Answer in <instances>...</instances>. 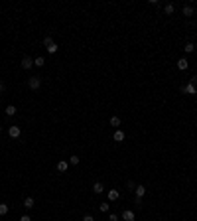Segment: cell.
<instances>
[{"label":"cell","mask_w":197,"mask_h":221,"mask_svg":"<svg viewBox=\"0 0 197 221\" xmlns=\"http://www.w3.org/2000/svg\"><path fill=\"white\" fill-rule=\"evenodd\" d=\"M28 87H30L32 91H37L41 87V77H40V75H33V77H30V79H28Z\"/></svg>","instance_id":"obj_1"},{"label":"cell","mask_w":197,"mask_h":221,"mask_svg":"<svg viewBox=\"0 0 197 221\" xmlns=\"http://www.w3.org/2000/svg\"><path fill=\"white\" fill-rule=\"evenodd\" d=\"M20 65H22V69H32L33 67V59H32L30 55H26V57H22Z\"/></svg>","instance_id":"obj_2"},{"label":"cell","mask_w":197,"mask_h":221,"mask_svg":"<svg viewBox=\"0 0 197 221\" xmlns=\"http://www.w3.org/2000/svg\"><path fill=\"white\" fill-rule=\"evenodd\" d=\"M8 134H10V138H20V134H22V130H20V127H10L8 128Z\"/></svg>","instance_id":"obj_3"},{"label":"cell","mask_w":197,"mask_h":221,"mask_svg":"<svg viewBox=\"0 0 197 221\" xmlns=\"http://www.w3.org/2000/svg\"><path fill=\"white\" fill-rule=\"evenodd\" d=\"M120 217H122V221H134V211L132 209H124Z\"/></svg>","instance_id":"obj_4"},{"label":"cell","mask_w":197,"mask_h":221,"mask_svg":"<svg viewBox=\"0 0 197 221\" xmlns=\"http://www.w3.org/2000/svg\"><path fill=\"white\" fill-rule=\"evenodd\" d=\"M187 65H189V61H187L185 57H179V59H178V69H179V71H185Z\"/></svg>","instance_id":"obj_5"},{"label":"cell","mask_w":197,"mask_h":221,"mask_svg":"<svg viewBox=\"0 0 197 221\" xmlns=\"http://www.w3.org/2000/svg\"><path fill=\"white\" fill-rule=\"evenodd\" d=\"M181 91H183L185 95H197V91L193 89V85H191V83H187V85H183V87H181Z\"/></svg>","instance_id":"obj_6"},{"label":"cell","mask_w":197,"mask_h":221,"mask_svg":"<svg viewBox=\"0 0 197 221\" xmlns=\"http://www.w3.org/2000/svg\"><path fill=\"white\" fill-rule=\"evenodd\" d=\"M181 12H183V16H185V18H191V16H193V6H189V4H185Z\"/></svg>","instance_id":"obj_7"},{"label":"cell","mask_w":197,"mask_h":221,"mask_svg":"<svg viewBox=\"0 0 197 221\" xmlns=\"http://www.w3.org/2000/svg\"><path fill=\"white\" fill-rule=\"evenodd\" d=\"M93 191H95L97 195H100V194L104 191V186L100 184V182H95V184H93Z\"/></svg>","instance_id":"obj_8"},{"label":"cell","mask_w":197,"mask_h":221,"mask_svg":"<svg viewBox=\"0 0 197 221\" xmlns=\"http://www.w3.org/2000/svg\"><path fill=\"white\" fill-rule=\"evenodd\" d=\"M174 12H175V6H174V4H166V6H164V14L166 16H171V14H174Z\"/></svg>","instance_id":"obj_9"},{"label":"cell","mask_w":197,"mask_h":221,"mask_svg":"<svg viewBox=\"0 0 197 221\" xmlns=\"http://www.w3.org/2000/svg\"><path fill=\"white\" fill-rule=\"evenodd\" d=\"M118 198H120V191L118 190H111V191H108V199H111V201H116Z\"/></svg>","instance_id":"obj_10"},{"label":"cell","mask_w":197,"mask_h":221,"mask_svg":"<svg viewBox=\"0 0 197 221\" xmlns=\"http://www.w3.org/2000/svg\"><path fill=\"white\" fill-rule=\"evenodd\" d=\"M134 194H136V198H144V195H146V187L144 186H136Z\"/></svg>","instance_id":"obj_11"},{"label":"cell","mask_w":197,"mask_h":221,"mask_svg":"<svg viewBox=\"0 0 197 221\" xmlns=\"http://www.w3.org/2000/svg\"><path fill=\"white\" fill-rule=\"evenodd\" d=\"M112 136H114L116 142H122V140H124V132H122V130H118V128L114 130V134H112Z\"/></svg>","instance_id":"obj_12"},{"label":"cell","mask_w":197,"mask_h":221,"mask_svg":"<svg viewBox=\"0 0 197 221\" xmlns=\"http://www.w3.org/2000/svg\"><path fill=\"white\" fill-rule=\"evenodd\" d=\"M33 205H36V201H33V198H26V199H24V207H26V209H32Z\"/></svg>","instance_id":"obj_13"},{"label":"cell","mask_w":197,"mask_h":221,"mask_svg":"<svg viewBox=\"0 0 197 221\" xmlns=\"http://www.w3.org/2000/svg\"><path fill=\"white\" fill-rule=\"evenodd\" d=\"M16 111H18V109H16V107H14V105H8V107H6V109H4V112H6V115H8V116H14V115H16Z\"/></svg>","instance_id":"obj_14"},{"label":"cell","mask_w":197,"mask_h":221,"mask_svg":"<svg viewBox=\"0 0 197 221\" xmlns=\"http://www.w3.org/2000/svg\"><path fill=\"white\" fill-rule=\"evenodd\" d=\"M57 172H67V160L57 162Z\"/></svg>","instance_id":"obj_15"},{"label":"cell","mask_w":197,"mask_h":221,"mask_svg":"<svg viewBox=\"0 0 197 221\" xmlns=\"http://www.w3.org/2000/svg\"><path fill=\"white\" fill-rule=\"evenodd\" d=\"M111 127H114V128H116V127H120V116H116V115H114V116H111Z\"/></svg>","instance_id":"obj_16"},{"label":"cell","mask_w":197,"mask_h":221,"mask_svg":"<svg viewBox=\"0 0 197 221\" xmlns=\"http://www.w3.org/2000/svg\"><path fill=\"white\" fill-rule=\"evenodd\" d=\"M33 65H36V67H44L45 59H44V57H36V59H33Z\"/></svg>","instance_id":"obj_17"},{"label":"cell","mask_w":197,"mask_h":221,"mask_svg":"<svg viewBox=\"0 0 197 221\" xmlns=\"http://www.w3.org/2000/svg\"><path fill=\"white\" fill-rule=\"evenodd\" d=\"M183 52H185V53H193V52H195V45H193V44L189 41V44H185V48H183Z\"/></svg>","instance_id":"obj_18"},{"label":"cell","mask_w":197,"mask_h":221,"mask_svg":"<svg viewBox=\"0 0 197 221\" xmlns=\"http://www.w3.org/2000/svg\"><path fill=\"white\" fill-rule=\"evenodd\" d=\"M8 209H10V207H8L6 203H0V215H6V213H8Z\"/></svg>","instance_id":"obj_19"},{"label":"cell","mask_w":197,"mask_h":221,"mask_svg":"<svg viewBox=\"0 0 197 221\" xmlns=\"http://www.w3.org/2000/svg\"><path fill=\"white\" fill-rule=\"evenodd\" d=\"M51 44H53L51 36H45V37H44V45H45V48H49V45H51Z\"/></svg>","instance_id":"obj_20"},{"label":"cell","mask_w":197,"mask_h":221,"mask_svg":"<svg viewBox=\"0 0 197 221\" xmlns=\"http://www.w3.org/2000/svg\"><path fill=\"white\" fill-rule=\"evenodd\" d=\"M45 49H47V53H55V52H57V44L53 41V44L49 45V48H45Z\"/></svg>","instance_id":"obj_21"},{"label":"cell","mask_w":197,"mask_h":221,"mask_svg":"<svg viewBox=\"0 0 197 221\" xmlns=\"http://www.w3.org/2000/svg\"><path fill=\"white\" fill-rule=\"evenodd\" d=\"M189 83H191V85H193V89L197 91V73H195V75H193V77H191V79H189Z\"/></svg>","instance_id":"obj_22"},{"label":"cell","mask_w":197,"mask_h":221,"mask_svg":"<svg viewBox=\"0 0 197 221\" xmlns=\"http://www.w3.org/2000/svg\"><path fill=\"white\" fill-rule=\"evenodd\" d=\"M69 164L77 166V164H79V156H71V158H69Z\"/></svg>","instance_id":"obj_23"},{"label":"cell","mask_w":197,"mask_h":221,"mask_svg":"<svg viewBox=\"0 0 197 221\" xmlns=\"http://www.w3.org/2000/svg\"><path fill=\"white\" fill-rule=\"evenodd\" d=\"M126 187H128V190H130V191H134V190H136V184H134V182L130 180V182H128V184H126Z\"/></svg>","instance_id":"obj_24"},{"label":"cell","mask_w":197,"mask_h":221,"mask_svg":"<svg viewBox=\"0 0 197 221\" xmlns=\"http://www.w3.org/2000/svg\"><path fill=\"white\" fill-rule=\"evenodd\" d=\"M100 211H108V201H103V203H100Z\"/></svg>","instance_id":"obj_25"},{"label":"cell","mask_w":197,"mask_h":221,"mask_svg":"<svg viewBox=\"0 0 197 221\" xmlns=\"http://www.w3.org/2000/svg\"><path fill=\"white\" fill-rule=\"evenodd\" d=\"M108 221H118V215H116V213H111V215H108Z\"/></svg>","instance_id":"obj_26"},{"label":"cell","mask_w":197,"mask_h":221,"mask_svg":"<svg viewBox=\"0 0 197 221\" xmlns=\"http://www.w3.org/2000/svg\"><path fill=\"white\" fill-rule=\"evenodd\" d=\"M4 91H6V83L0 79V93H4Z\"/></svg>","instance_id":"obj_27"},{"label":"cell","mask_w":197,"mask_h":221,"mask_svg":"<svg viewBox=\"0 0 197 221\" xmlns=\"http://www.w3.org/2000/svg\"><path fill=\"white\" fill-rule=\"evenodd\" d=\"M134 205H142V198H134Z\"/></svg>","instance_id":"obj_28"},{"label":"cell","mask_w":197,"mask_h":221,"mask_svg":"<svg viewBox=\"0 0 197 221\" xmlns=\"http://www.w3.org/2000/svg\"><path fill=\"white\" fill-rule=\"evenodd\" d=\"M83 221H95V217H93V215H85V217H83Z\"/></svg>","instance_id":"obj_29"},{"label":"cell","mask_w":197,"mask_h":221,"mask_svg":"<svg viewBox=\"0 0 197 221\" xmlns=\"http://www.w3.org/2000/svg\"><path fill=\"white\" fill-rule=\"evenodd\" d=\"M20 221H32V217H30V215H22V217H20Z\"/></svg>","instance_id":"obj_30"},{"label":"cell","mask_w":197,"mask_h":221,"mask_svg":"<svg viewBox=\"0 0 197 221\" xmlns=\"http://www.w3.org/2000/svg\"><path fill=\"white\" fill-rule=\"evenodd\" d=\"M0 134H2V127H0Z\"/></svg>","instance_id":"obj_31"}]
</instances>
